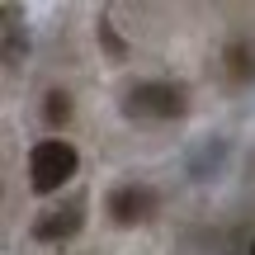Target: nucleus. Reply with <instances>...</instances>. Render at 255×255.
I'll use <instances>...</instances> for the list:
<instances>
[{
    "label": "nucleus",
    "mask_w": 255,
    "mask_h": 255,
    "mask_svg": "<svg viewBox=\"0 0 255 255\" xmlns=\"http://www.w3.org/2000/svg\"><path fill=\"white\" fill-rule=\"evenodd\" d=\"M184 109H189V90L170 81H142L123 100V114L137 123H165V119H180Z\"/></svg>",
    "instance_id": "obj_1"
},
{
    "label": "nucleus",
    "mask_w": 255,
    "mask_h": 255,
    "mask_svg": "<svg viewBox=\"0 0 255 255\" xmlns=\"http://www.w3.org/2000/svg\"><path fill=\"white\" fill-rule=\"evenodd\" d=\"M76 165H81L76 146L62 142V137H47V142H38L33 151H28V184H33L38 194H57L76 175Z\"/></svg>",
    "instance_id": "obj_2"
},
{
    "label": "nucleus",
    "mask_w": 255,
    "mask_h": 255,
    "mask_svg": "<svg viewBox=\"0 0 255 255\" xmlns=\"http://www.w3.org/2000/svg\"><path fill=\"white\" fill-rule=\"evenodd\" d=\"M104 208H109V218L119 222V227H137V222H151L156 213H161V194H156L151 184L128 180V184H119V189H109Z\"/></svg>",
    "instance_id": "obj_3"
},
{
    "label": "nucleus",
    "mask_w": 255,
    "mask_h": 255,
    "mask_svg": "<svg viewBox=\"0 0 255 255\" xmlns=\"http://www.w3.org/2000/svg\"><path fill=\"white\" fill-rule=\"evenodd\" d=\"M85 208H90V199L85 194H71L66 203H52V208H43L33 218V241H66L81 232L85 222Z\"/></svg>",
    "instance_id": "obj_4"
},
{
    "label": "nucleus",
    "mask_w": 255,
    "mask_h": 255,
    "mask_svg": "<svg viewBox=\"0 0 255 255\" xmlns=\"http://www.w3.org/2000/svg\"><path fill=\"white\" fill-rule=\"evenodd\" d=\"M227 76H232V81H251V76H255V52L246 43H232L227 47Z\"/></svg>",
    "instance_id": "obj_5"
},
{
    "label": "nucleus",
    "mask_w": 255,
    "mask_h": 255,
    "mask_svg": "<svg viewBox=\"0 0 255 255\" xmlns=\"http://www.w3.org/2000/svg\"><path fill=\"white\" fill-rule=\"evenodd\" d=\"M43 119H47V128H66V119H71V95L66 90H47Z\"/></svg>",
    "instance_id": "obj_6"
},
{
    "label": "nucleus",
    "mask_w": 255,
    "mask_h": 255,
    "mask_svg": "<svg viewBox=\"0 0 255 255\" xmlns=\"http://www.w3.org/2000/svg\"><path fill=\"white\" fill-rule=\"evenodd\" d=\"M251 255H255V246H251Z\"/></svg>",
    "instance_id": "obj_7"
}]
</instances>
